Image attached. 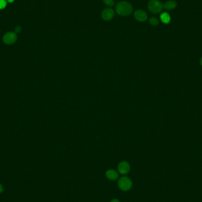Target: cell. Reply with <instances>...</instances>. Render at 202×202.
<instances>
[{
	"mask_svg": "<svg viewBox=\"0 0 202 202\" xmlns=\"http://www.w3.org/2000/svg\"><path fill=\"white\" fill-rule=\"evenodd\" d=\"M116 11L121 16H128L132 14L133 9L130 3L126 1H121L117 4Z\"/></svg>",
	"mask_w": 202,
	"mask_h": 202,
	"instance_id": "obj_1",
	"label": "cell"
},
{
	"mask_svg": "<svg viewBox=\"0 0 202 202\" xmlns=\"http://www.w3.org/2000/svg\"><path fill=\"white\" fill-rule=\"evenodd\" d=\"M150 11L153 14H158L163 10V4L158 0H150L148 4Z\"/></svg>",
	"mask_w": 202,
	"mask_h": 202,
	"instance_id": "obj_2",
	"label": "cell"
},
{
	"mask_svg": "<svg viewBox=\"0 0 202 202\" xmlns=\"http://www.w3.org/2000/svg\"><path fill=\"white\" fill-rule=\"evenodd\" d=\"M118 184L119 188L123 191H128L132 186V181L126 177H121L118 181Z\"/></svg>",
	"mask_w": 202,
	"mask_h": 202,
	"instance_id": "obj_3",
	"label": "cell"
},
{
	"mask_svg": "<svg viewBox=\"0 0 202 202\" xmlns=\"http://www.w3.org/2000/svg\"><path fill=\"white\" fill-rule=\"evenodd\" d=\"M17 34L14 33V32H9V33H6L3 38V42L8 45L14 44L17 41Z\"/></svg>",
	"mask_w": 202,
	"mask_h": 202,
	"instance_id": "obj_4",
	"label": "cell"
},
{
	"mask_svg": "<svg viewBox=\"0 0 202 202\" xmlns=\"http://www.w3.org/2000/svg\"><path fill=\"white\" fill-rule=\"evenodd\" d=\"M114 11L108 8V9H105L102 11L101 13V17L103 20L105 21H109L114 18Z\"/></svg>",
	"mask_w": 202,
	"mask_h": 202,
	"instance_id": "obj_5",
	"label": "cell"
},
{
	"mask_svg": "<svg viewBox=\"0 0 202 202\" xmlns=\"http://www.w3.org/2000/svg\"><path fill=\"white\" fill-rule=\"evenodd\" d=\"M135 19L141 22L145 21L148 19L147 13L142 10H137L134 13Z\"/></svg>",
	"mask_w": 202,
	"mask_h": 202,
	"instance_id": "obj_6",
	"label": "cell"
},
{
	"mask_svg": "<svg viewBox=\"0 0 202 202\" xmlns=\"http://www.w3.org/2000/svg\"><path fill=\"white\" fill-rule=\"evenodd\" d=\"M119 172L121 174H126L130 170V166L126 161H122L118 166Z\"/></svg>",
	"mask_w": 202,
	"mask_h": 202,
	"instance_id": "obj_7",
	"label": "cell"
},
{
	"mask_svg": "<svg viewBox=\"0 0 202 202\" xmlns=\"http://www.w3.org/2000/svg\"><path fill=\"white\" fill-rule=\"evenodd\" d=\"M106 176L108 179L111 180H116L118 179L119 175L114 170H108L106 172Z\"/></svg>",
	"mask_w": 202,
	"mask_h": 202,
	"instance_id": "obj_8",
	"label": "cell"
},
{
	"mask_svg": "<svg viewBox=\"0 0 202 202\" xmlns=\"http://www.w3.org/2000/svg\"><path fill=\"white\" fill-rule=\"evenodd\" d=\"M177 4L175 1L170 0V1H168L163 5V7L165 9L167 10H172L174 9L177 7Z\"/></svg>",
	"mask_w": 202,
	"mask_h": 202,
	"instance_id": "obj_9",
	"label": "cell"
},
{
	"mask_svg": "<svg viewBox=\"0 0 202 202\" xmlns=\"http://www.w3.org/2000/svg\"><path fill=\"white\" fill-rule=\"evenodd\" d=\"M160 19L164 24H168L171 20L170 16L167 13H163L161 14L160 15Z\"/></svg>",
	"mask_w": 202,
	"mask_h": 202,
	"instance_id": "obj_10",
	"label": "cell"
},
{
	"mask_svg": "<svg viewBox=\"0 0 202 202\" xmlns=\"http://www.w3.org/2000/svg\"><path fill=\"white\" fill-rule=\"evenodd\" d=\"M149 22L151 24V25L152 26H157L158 24H159V21L156 18V17H151L149 20Z\"/></svg>",
	"mask_w": 202,
	"mask_h": 202,
	"instance_id": "obj_11",
	"label": "cell"
},
{
	"mask_svg": "<svg viewBox=\"0 0 202 202\" xmlns=\"http://www.w3.org/2000/svg\"><path fill=\"white\" fill-rule=\"evenodd\" d=\"M103 1L105 4L107 6H109V7L114 6V5L115 4L114 0H103Z\"/></svg>",
	"mask_w": 202,
	"mask_h": 202,
	"instance_id": "obj_12",
	"label": "cell"
},
{
	"mask_svg": "<svg viewBox=\"0 0 202 202\" xmlns=\"http://www.w3.org/2000/svg\"><path fill=\"white\" fill-rule=\"evenodd\" d=\"M7 6V1L5 0H0V10L4 9Z\"/></svg>",
	"mask_w": 202,
	"mask_h": 202,
	"instance_id": "obj_13",
	"label": "cell"
},
{
	"mask_svg": "<svg viewBox=\"0 0 202 202\" xmlns=\"http://www.w3.org/2000/svg\"><path fill=\"white\" fill-rule=\"evenodd\" d=\"M21 27L20 26H17L15 27V33H20V32L21 31Z\"/></svg>",
	"mask_w": 202,
	"mask_h": 202,
	"instance_id": "obj_14",
	"label": "cell"
},
{
	"mask_svg": "<svg viewBox=\"0 0 202 202\" xmlns=\"http://www.w3.org/2000/svg\"><path fill=\"white\" fill-rule=\"evenodd\" d=\"M3 191H4V187H3V185L1 184H0V194L2 193Z\"/></svg>",
	"mask_w": 202,
	"mask_h": 202,
	"instance_id": "obj_15",
	"label": "cell"
},
{
	"mask_svg": "<svg viewBox=\"0 0 202 202\" xmlns=\"http://www.w3.org/2000/svg\"><path fill=\"white\" fill-rule=\"evenodd\" d=\"M110 202H120V201L117 199H113Z\"/></svg>",
	"mask_w": 202,
	"mask_h": 202,
	"instance_id": "obj_16",
	"label": "cell"
},
{
	"mask_svg": "<svg viewBox=\"0 0 202 202\" xmlns=\"http://www.w3.org/2000/svg\"><path fill=\"white\" fill-rule=\"evenodd\" d=\"M7 1L9 2V3H11L14 1V0H7Z\"/></svg>",
	"mask_w": 202,
	"mask_h": 202,
	"instance_id": "obj_17",
	"label": "cell"
},
{
	"mask_svg": "<svg viewBox=\"0 0 202 202\" xmlns=\"http://www.w3.org/2000/svg\"><path fill=\"white\" fill-rule=\"evenodd\" d=\"M200 64H201V66H202V58L200 59Z\"/></svg>",
	"mask_w": 202,
	"mask_h": 202,
	"instance_id": "obj_18",
	"label": "cell"
}]
</instances>
